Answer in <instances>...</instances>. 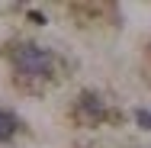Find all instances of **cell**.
I'll use <instances>...</instances> for the list:
<instances>
[{
  "mask_svg": "<svg viewBox=\"0 0 151 148\" xmlns=\"http://www.w3.org/2000/svg\"><path fill=\"white\" fill-rule=\"evenodd\" d=\"M13 68L23 74V77H45L52 71V52L42 48V45H32V42H23L13 48Z\"/></svg>",
  "mask_w": 151,
  "mask_h": 148,
  "instance_id": "obj_1",
  "label": "cell"
},
{
  "mask_svg": "<svg viewBox=\"0 0 151 148\" xmlns=\"http://www.w3.org/2000/svg\"><path fill=\"white\" fill-rule=\"evenodd\" d=\"M106 116H109V110H106V103H103L96 93L84 90V93L77 97V103H74V119H77L81 126H100Z\"/></svg>",
  "mask_w": 151,
  "mask_h": 148,
  "instance_id": "obj_2",
  "label": "cell"
},
{
  "mask_svg": "<svg viewBox=\"0 0 151 148\" xmlns=\"http://www.w3.org/2000/svg\"><path fill=\"white\" fill-rule=\"evenodd\" d=\"M135 122H138L145 132H151V113L148 110H135Z\"/></svg>",
  "mask_w": 151,
  "mask_h": 148,
  "instance_id": "obj_4",
  "label": "cell"
},
{
  "mask_svg": "<svg viewBox=\"0 0 151 148\" xmlns=\"http://www.w3.org/2000/svg\"><path fill=\"white\" fill-rule=\"evenodd\" d=\"M13 135H16V119L0 110V142H10Z\"/></svg>",
  "mask_w": 151,
  "mask_h": 148,
  "instance_id": "obj_3",
  "label": "cell"
},
{
  "mask_svg": "<svg viewBox=\"0 0 151 148\" xmlns=\"http://www.w3.org/2000/svg\"><path fill=\"white\" fill-rule=\"evenodd\" d=\"M29 19L35 23V26H45V16H42V13H35V10H29Z\"/></svg>",
  "mask_w": 151,
  "mask_h": 148,
  "instance_id": "obj_5",
  "label": "cell"
}]
</instances>
